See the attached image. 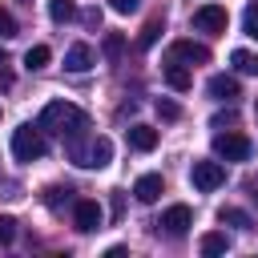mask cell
Here are the masks:
<instances>
[{
  "label": "cell",
  "instance_id": "1",
  "mask_svg": "<svg viewBox=\"0 0 258 258\" xmlns=\"http://www.w3.org/2000/svg\"><path fill=\"white\" fill-rule=\"evenodd\" d=\"M40 129L44 133H60V137H81L89 129V113L69 105V101H48L40 113Z\"/></svg>",
  "mask_w": 258,
  "mask_h": 258
},
{
  "label": "cell",
  "instance_id": "2",
  "mask_svg": "<svg viewBox=\"0 0 258 258\" xmlns=\"http://www.w3.org/2000/svg\"><path fill=\"white\" fill-rule=\"evenodd\" d=\"M69 153H73V161L77 165H85V169H105L109 165V157H113V145H109V137H93V141H77V137H69Z\"/></svg>",
  "mask_w": 258,
  "mask_h": 258
},
{
  "label": "cell",
  "instance_id": "3",
  "mask_svg": "<svg viewBox=\"0 0 258 258\" xmlns=\"http://www.w3.org/2000/svg\"><path fill=\"white\" fill-rule=\"evenodd\" d=\"M44 129L36 125H20L16 133H12V153H16V161H36V157H44Z\"/></svg>",
  "mask_w": 258,
  "mask_h": 258
},
{
  "label": "cell",
  "instance_id": "4",
  "mask_svg": "<svg viewBox=\"0 0 258 258\" xmlns=\"http://www.w3.org/2000/svg\"><path fill=\"white\" fill-rule=\"evenodd\" d=\"M189 181H194V189L210 194V189H218V185L226 181V165H222V161H194Z\"/></svg>",
  "mask_w": 258,
  "mask_h": 258
},
{
  "label": "cell",
  "instance_id": "5",
  "mask_svg": "<svg viewBox=\"0 0 258 258\" xmlns=\"http://www.w3.org/2000/svg\"><path fill=\"white\" fill-rule=\"evenodd\" d=\"M214 153L222 161H246L250 157V137H242V133H218L214 137Z\"/></svg>",
  "mask_w": 258,
  "mask_h": 258
},
{
  "label": "cell",
  "instance_id": "6",
  "mask_svg": "<svg viewBox=\"0 0 258 258\" xmlns=\"http://www.w3.org/2000/svg\"><path fill=\"white\" fill-rule=\"evenodd\" d=\"M226 24H230V16H226L222 4H202V8L194 12V28H198V32H214V36H222Z\"/></svg>",
  "mask_w": 258,
  "mask_h": 258
},
{
  "label": "cell",
  "instance_id": "7",
  "mask_svg": "<svg viewBox=\"0 0 258 258\" xmlns=\"http://www.w3.org/2000/svg\"><path fill=\"white\" fill-rule=\"evenodd\" d=\"M157 226H161L169 238H181V234L194 226V210H189V206H169V210L161 214V222H157Z\"/></svg>",
  "mask_w": 258,
  "mask_h": 258
},
{
  "label": "cell",
  "instance_id": "8",
  "mask_svg": "<svg viewBox=\"0 0 258 258\" xmlns=\"http://www.w3.org/2000/svg\"><path fill=\"white\" fill-rule=\"evenodd\" d=\"M101 218H105V214H101V206H97L93 198H81V202L73 206V222H77L81 234H93V230L101 226Z\"/></svg>",
  "mask_w": 258,
  "mask_h": 258
},
{
  "label": "cell",
  "instance_id": "9",
  "mask_svg": "<svg viewBox=\"0 0 258 258\" xmlns=\"http://www.w3.org/2000/svg\"><path fill=\"white\" fill-rule=\"evenodd\" d=\"M169 60H181V64H206L210 60V48L206 44H194V40H177L169 48Z\"/></svg>",
  "mask_w": 258,
  "mask_h": 258
},
{
  "label": "cell",
  "instance_id": "10",
  "mask_svg": "<svg viewBox=\"0 0 258 258\" xmlns=\"http://www.w3.org/2000/svg\"><path fill=\"white\" fill-rule=\"evenodd\" d=\"M161 189H165L161 173H141V177L133 181V194H137V202H141V206H153V202L161 198Z\"/></svg>",
  "mask_w": 258,
  "mask_h": 258
},
{
  "label": "cell",
  "instance_id": "11",
  "mask_svg": "<svg viewBox=\"0 0 258 258\" xmlns=\"http://www.w3.org/2000/svg\"><path fill=\"white\" fill-rule=\"evenodd\" d=\"M64 69H69V73H89V69H93V48H89V44H73V48L64 52Z\"/></svg>",
  "mask_w": 258,
  "mask_h": 258
},
{
  "label": "cell",
  "instance_id": "12",
  "mask_svg": "<svg viewBox=\"0 0 258 258\" xmlns=\"http://www.w3.org/2000/svg\"><path fill=\"white\" fill-rule=\"evenodd\" d=\"M165 85L177 89V93H185V89L194 85V77H189V69H185L181 60H165Z\"/></svg>",
  "mask_w": 258,
  "mask_h": 258
},
{
  "label": "cell",
  "instance_id": "13",
  "mask_svg": "<svg viewBox=\"0 0 258 258\" xmlns=\"http://www.w3.org/2000/svg\"><path fill=\"white\" fill-rule=\"evenodd\" d=\"M206 89H210V97H214V101H234V97H238V81H234V77H226V73L210 77V85H206Z\"/></svg>",
  "mask_w": 258,
  "mask_h": 258
},
{
  "label": "cell",
  "instance_id": "14",
  "mask_svg": "<svg viewBox=\"0 0 258 258\" xmlns=\"http://www.w3.org/2000/svg\"><path fill=\"white\" fill-rule=\"evenodd\" d=\"M129 145L141 149V153H149L157 145V129L153 125H129Z\"/></svg>",
  "mask_w": 258,
  "mask_h": 258
},
{
  "label": "cell",
  "instance_id": "15",
  "mask_svg": "<svg viewBox=\"0 0 258 258\" xmlns=\"http://www.w3.org/2000/svg\"><path fill=\"white\" fill-rule=\"evenodd\" d=\"M230 64L242 73V77H258V52H246V48H234L230 52Z\"/></svg>",
  "mask_w": 258,
  "mask_h": 258
},
{
  "label": "cell",
  "instance_id": "16",
  "mask_svg": "<svg viewBox=\"0 0 258 258\" xmlns=\"http://www.w3.org/2000/svg\"><path fill=\"white\" fill-rule=\"evenodd\" d=\"M218 222H222V226H238V230H254L250 214H242V210H234V206H222V210H218Z\"/></svg>",
  "mask_w": 258,
  "mask_h": 258
},
{
  "label": "cell",
  "instance_id": "17",
  "mask_svg": "<svg viewBox=\"0 0 258 258\" xmlns=\"http://www.w3.org/2000/svg\"><path fill=\"white\" fill-rule=\"evenodd\" d=\"M226 250H230V238H226L222 230L202 234V254H210V258H214V254H226Z\"/></svg>",
  "mask_w": 258,
  "mask_h": 258
},
{
  "label": "cell",
  "instance_id": "18",
  "mask_svg": "<svg viewBox=\"0 0 258 258\" xmlns=\"http://www.w3.org/2000/svg\"><path fill=\"white\" fill-rule=\"evenodd\" d=\"M48 60H52V52H48V44H32V48L24 52V69H32V73H36V69H44Z\"/></svg>",
  "mask_w": 258,
  "mask_h": 258
},
{
  "label": "cell",
  "instance_id": "19",
  "mask_svg": "<svg viewBox=\"0 0 258 258\" xmlns=\"http://www.w3.org/2000/svg\"><path fill=\"white\" fill-rule=\"evenodd\" d=\"M48 16H52L56 24H69V20L77 16V4H73V0H48Z\"/></svg>",
  "mask_w": 258,
  "mask_h": 258
},
{
  "label": "cell",
  "instance_id": "20",
  "mask_svg": "<svg viewBox=\"0 0 258 258\" xmlns=\"http://www.w3.org/2000/svg\"><path fill=\"white\" fill-rule=\"evenodd\" d=\"M242 32H246V36H254V40H258V4H250V8H246V12H242Z\"/></svg>",
  "mask_w": 258,
  "mask_h": 258
},
{
  "label": "cell",
  "instance_id": "21",
  "mask_svg": "<svg viewBox=\"0 0 258 258\" xmlns=\"http://www.w3.org/2000/svg\"><path fill=\"white\" fill-rule=\"evenodd\" d=\"M157 36H161V20H149V24H145V32H141V40H137V44H141V48H153V44H157Z\"/></svg>",
  "mask_w": 258,
  "mask_h": 258
},
{
  "label": "cell",
  "instance_id": "22",
  "mask_svg": "<svg viewBox=\"0 0 258 258\" xmlns=\"http://www.w3.org/2000/svg\"><path fill=\"white\" fill-rule=\"evenodd\" d=\"M121 48H125L121 32H109V36H105V56H113V60H117V56H121Z\"/></svg>",
  "mask_w": 258,
  "mask_h": 258
},
{
  "label": "cell",
  "instance_id": "23",
  "mask_svg": "<svg viewBox=\"0 0 258 258\" xmlns=\"http://www.w3.org/2000/svg\"><path fill=\"white\" fill-rule=\"evenodd\" d=\"M0 36L8 40V36H16V20H12V12L8 8H0Z\"/></svg>",
  "mask_w": 258,
  "mask_h": 258
},
{
  "label": "cell",
  "instance_id": "24",
  "mask_svg": "<svg viewBox=\"0 0 258 258\" xmlns=\"http://www.w3.org/2000/svg\"><path fill=\"white\" fill-rule=\"evenodd\" d=\"M12 238H16V222L12 218H0V246H8Z\"/></svg>",
  "mask_w": 258,
  "mask_h": 258
},
{
  "label": "cell",
  "instance_id": "25",
  "mask_svg": "<svg viewBox=\"0 0 258 258\" xmlns=\"http://www.w3.org/2000/svg\"><path fill=\"white\" fill-rule=\"evenodd\" d=\"M157 113H161L165 121H177V117H181V109H177L173 101H157Z\"/></svg>",
  "mask_w": 258,
  "mask_h": 258
},
{
  "label": "cell",
  "instance_id": "26",
  "mask_svg": "<svg viewBox=\"0 0 258 258\" xmlns=\"http://www.w3.org/2000/svg\"><path fill=\"white\" fill-rule=\"evenodd\" d=\"M137 4H141V0H109V8H113V12H121V16L137 12Z\"/></svg>",
  "mask_w": 258,
  "mask_h": 258
},
{
  "label": "cell",
  "instance_id": "27",
  "mask_svg": "<svg viewBox=\"0 0 258 258\" xmlns=\"http://www.w3.org/2000/svg\"><path fill=\"white\" fill-rule=\"evenodd\" d=\"M8 85H12V77H8V73H0V89H8Z\"/></svg>",
  "mask_w": 258,
  "mask_h": 258
},
{
  "label": "cell",
  "instance_id": "28",
  "mask_svg": "<svg viewBox=\"0 0 258 258\" xmlns=\"http://www.w3.org/2000/svg\"><path fill=\"white\" fill-rule=\"evenodd\" d=\"M254 202H258V189H254Z\"/></svg>",
  "mask_w": 258,
  "mask_h": 258
},
{
  "label": "cell",
  "instance_id": "29",
  "mask_svg": "<svg viewBox=\"0 0 258 258\" xmlns=\"http://www.w3.org/2000/svg\"><path fill=\"white\" fill-rule=\"evenodd\" d=\"M254 113H258V101H254Z\"/></svg>",
  "mask_w": 258,
  "mask_h": 258
}]
</instances>
